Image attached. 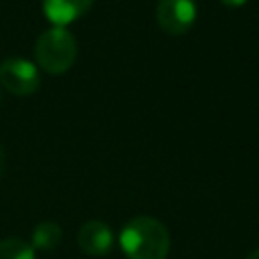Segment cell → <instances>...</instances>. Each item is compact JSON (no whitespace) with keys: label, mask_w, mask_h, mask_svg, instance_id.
I'll return each mask as SVG.
<instances>
[{"label":"cell","mask_w":259,"mask_h":259,"mask_svg":"<svg viewBox=\"0 0 259 259\" xmlns=\"http://www.w3.org/2000/svg\"><path fill=\"white\" fill-rule=\"evenodd\" d=\"M245 259H259V249H255V251H251V253H249V255H247Z\"/></svg>","instance_id":"obj_11"},{"label":"cell","mask_w":259,"mask_h":259,"mask_svg":"<svg viewBox=\"0 0 259 259\" xmlns=\"http://www.w3.org/2000/svg\"><path fill=\"white\" fill-rule=\"evenodd\" d=\"M0 85L12 95H30L40 85L38 67L20 57H8L0 63Z\"/></svg>","instance_id":"obj_3"},{"label":"cell","mask_w":259,"mask_h":259,"mask_svg":"<svg viewBox=\"0 0 259 259\" xmlns=\"http://www.w3.org/2000/svg\"><path fill=\"white\" fill-rule=\"evenodd\" d=\"M225 6H229V8H239V6H243V4H247V0H221Z\"/></svg>","instance_id":"obj_9"},{"label":"cell","mask_w":259,"mask_h":259,"mask_svg":"<svg viewBox=\"0 0 259 259\" xmlns=\"http://www.w3.org/2000/svg\"><path fill=\"white\" fill-rule=\"evenodd\" d=\"M119 247L127 259H166L170 233L154 217H134L119 233Z\"/></svg>","instance_id":"obj_1"},{"label":"cell","mask_w":259,"mask_h":259,"mask_svg":"<svg viewBox=\"0 0 259 259\" xmlns=\"http://www.w3.org/2000/svg\"><path fill=\"white\" fill-rule=\"evenodd\" d=\"M0 259H36V251L30 243L10 237L0 241Z\"/></svg>","instance_id":"obj_8"},{"label":"cell","mask_w":259,"mask_h":259,"mask_svg":"<svg viewBox=\"0 0 259 259\" xmlns=\"http://www.w3.org/2000/svg\"><path fill=\"white\" fill-rule=\"evenodd\" d=\"M63 241V229L53 221H42L32 231V247L34 251H53Z\"/></svg>","instance_id":"obj_7"},{"label":"cell","mask_w":259,"mask_h":259,"mask_svg":"<svg viewBox=\"0 0 259 259\" xmlns=\"http://www.w3.org/2000/svg\"><path fill=\"white\" fill-rule=\"evenodd\" d=\"M4 166H6V156H4V150H2V146H0V176H2V172H4Z\"/></svg>","instance_id":"obj_10"},{"label":"cell","mask_w":259,"mask_h":259,"mask_svg":"<svg viewBox=\"0 0 259 259\" xmlns=\"http://www.w3.org/2000/svg\"><path fill=\"white\" fill-rule=\"evenodd\" d=\"M196 0H158L156 22L164 32L172 36L188 32L196 22Z\"/></svg>","instance_id":"obj_4"},{"label":"cell","mask_w":259,"mask_h":259,"mask_svg":"<svg viewBox=\"0 0 259 259\" xmlns=\"http://www.w3.org/2000/svg\"><path fill=\"white\" fill-rule=\"evenodd\" d=\"M91 6L93 0H42V12L55 26H67L81 18Z\"/></svg>","instance_id":"obj_6"},{"label":"cell","mask_w":259,"mask_h":259,"mask_svg":"<svg viewBox=\"0 0 259 259\" xmlns=\"http://www.w3.org/2000/svg\"><path fill=\"white\" fill-rule=\"evenodd\" d=\"M77 243H79V249L85 255L101 257V255H107L111 251V247H113V233H111V229L103 221L91 219V221L81 225V229L77 233Z\"/></svg>","instance_id":"obj_5"},{"label":"cell","mask_w":259,"mask_h":259,"mask_svg":"<svg viewBox=\"0 0 259 259\" xmlns=\"http://www.w3.org/2000/svg\"><path fill=\"white\" fill-rule=\"evenodd\" d=\"M36 65L49 75L67 73L77 59V40L67 26H53L45 30L34 45Z\"/></svg>","instance_id":"obj_2"}]
</instances>
